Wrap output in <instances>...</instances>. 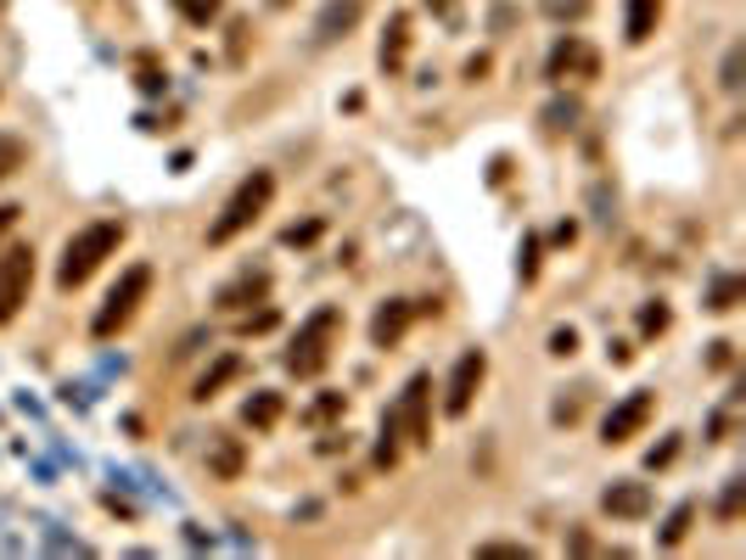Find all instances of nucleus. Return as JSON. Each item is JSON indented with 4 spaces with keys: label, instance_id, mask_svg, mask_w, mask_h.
Returning <instances> with one entry per match:
<instances>
[{
    "label": "nucleus",
    "instance_id": "obj_34",
    "mask_svg": "<svg viewBox=\"0 0 746 560\" xmlns=\"http://www.w3.org/2000/svg\"><path fill=\"white\" fill-rule=\"evenodd\" d=\"M136 79H141V90H146V95H164V84H169V79H164V74H157V68H141Z\"/></svg>",
    "mask_w": 746,
    "mask_h": 560
},
{
    "label": "nucleus",
    "instance_id": "obj_6",
    "mask_svg": "<svg viewBox=\"0 0 746 560\" xmlns=\"http://www.w3.org/2000/svg\"><path fill=\"white\" fill-rule=\"evenodd\" d=\"M652 415H657V392L652 387H640V392H629L623 404H612V415L601 420V443H634L645 426H652Z\"/></svg>",
    "mask_w": 746,
    "mask_h": 560
},
{
    "label": "nucleus",
    "instance_id": "obj_7",
    "mask_svg": "<svg viewBox=\"0 0 746 560\" xmlns=\"http://www.w3.org/2000/svg\"><path fill=\"white\" fill-rule=\"evenodd\" d=\"M483 376H489V353L483 348H466L461 359H455V370H449V387H443V415H466L472 409V399H477V387H483Z\"/></svg>",
    "mask_w": 746,
    "mask_h": 560
},
{
    "label": "nucleus",
    "instance_id": "obj_26",
    "mask_svg": "<svg viewBox=\"0 0 746 560\" xmlns=\"http://www.w3.org/2000/svg\"><path fill=\"white\" fill-rule=\"evenodd\" d=\"M741 493H746V482H741V477H730V482H724V499H719V516H724V521H735V516H741Z\"/></svg>",
    "mask_w": 746,
    "mask_h": 560
},
{
    "label": "nucleus",
    "instance_id": "obj_5",
    "mask_svg": "<svg viewBox=\"0 0 746 560\" xmlns=\"http://www.w3.org/2000/svg\"><path fill=\"white\" fill-rule=\"evenodd\" d=\"M28 291H35V247H7L0 252V325H12L17 309L28 303Z\"/></svg>",
    "mask_w": 746,
    "mask_h": 560
},
{
    "label": "nucleus",
    "instance_id": "obj_38",
    "mask_svg": "<svg viewBox=\"0 0 746 560\" xmlns=\"http://www.w3.org/2000/svg\"><path fill=\"white\" fill-rule=\"evenodd\" d=\"M707 359H712V370H724V365H730V342H712Z\"/></svg>",
    "mask_w": 746,
    "mask_h": 560
},
{
    "label": "nucleus",
    "instance_id": "obj_16",
    "mask_svg": "<svg viewBox=\"0 0 746 560\" xmlns=\"http://www.w3.org/2000/svg\"><path fill=\"white\" fill-rule=\"evenodd\" d=\"M265 298H270V275H265V270H258V275L247 270L242 281H231V286L219 291V309H224V314H236V309H247V303H265Z\"/></svg>",
    "mask_w": 746,
    "mask_h": 560
},
{
    "label": "nucleus",
    "instance_id": "obj_12",
    "mask_svg": "<svg viewBox=\"0 0 746 560\" xmlns=\"http://www.w3.org/2000/svg\"><path fill=\"white\" fill-rule=\"evenodd\" d=\"M410 320H415V303L410 298H387L371 320V342L376 348H399V337L410 331Z\"/></svg>",
    "mask_w": 746,
    "mask_h": 560
},
{
    "label": "nucleus",
    "instance_id": "obj_13",
    "mask_svg": "<svg viewBox=\"0 0 746 560\" xmlns=\"http://www.w3.org/2000/svg\"><path fill=\"white\" fill-rule=\"evenodd\" d=\"M247 376V359L242 353H219L214 365L197 376V387H191V399L197 404H208V399H219V387H231V381H242Z\"/></svg>",
    "mask_w": 746,
    "mask_h": 560
},
{
    "label": "nucleus",
    "instance_id": "obj_19",
    "mask_svg": "<svg viewBox=\"0 0 746 560\" xmlns=\"http://www.w3.org/2000/svg\"><path fill=\"white\" fill-rule=\"evenodd\" d=\"M691 521H696V505H691V499L673 505L668 521L657 526V544H663V549H679V544H685V533H691Z\"/></svg>",
    "mask_w": 746,
    "mask_h": 560
},
{
    "label": "nucleus",
    "instance_id": "obj_39",
    "mask_svg": "<svg viewBox=\"0 0 746 560\" xmlns=\"http://www.w3.org/2000/svg\"><path fill=\"white\" fill-rule=\"evenodd\" d=\"M17 213H23V208H17V203H7V208H0V236H7V230H12V224H17Z\"/></svg>",
    "mask_w": 746,
    "mask_h": 560
},
{
    "label": "nucleus",
    "instance_id": "obj_4",
    "mask_svg": "<svg viewBox=\"0 0 746 560\" xmlns=\"http://www.w3.org/2000/svg\"><path fill=\"white\" fill-rule=\"evenodd\" d=\"M146 291H152V263H129V270L118 275V286L107 291V303L95 309L90 331H95V337H118L124 325L136 320V309L146 303Z\"/></svg>",
    "mask_w": 746,
    "mask_h": 560
},
{
    "label": "nucleus",
    "instance_id": "obj_35",
    "mask_svg": "<svg viewBox=\"0 0 746 560\" xmlns=\"http://www.w3.org/2000/svg\"><path fill=\"white\" fill-rule=\"evenodd\" d=\"M533 258H539V242L528 236V242H523V281H533V270H539V263H533Z\"/></svg>",
    "mask_w": 746,
    "mask_h": 560
},
{
    "label": "nucleus",
    "instance_id": "obj_21",
    "mask_svg": "<svg viewBox=\"0 0 746 560\" xmlns=\"http://www.w3.org/2000/svg\"><path fill=\"white\" fill-rule=\"evenodd\" d=\"M175 12L185 17V23H197V28H208L219 12H224V0H175Z\"/></svg>",
    "mask_w": 746,
    "mask_h": 560
},
{
    "label": "nucleus",
    "instance_id": "obj_15",
    "mask_svg": "<svg viewBox=\"0 0 746 560\" xmlns=\"http://www.w3.org/2000/svg\"><path fill=\"white\" fill-rule=\"evenodd\" d=\"M404 51H410V12H394V17H387V35H382V51H376L382 74H399L404 68Z\"/></svg>",
    "mask_w": 746,
    "mask_h": 560
},
{
    "label": "nucleus",
    "instance_id": "obj_37",
    "mask_svg": "<svg viewBox=\"0 0 746 560\" xmlns=\"http://www.w3.org/2000/svg\"><path fill=\"white\" fill-rule=\"evenodd\" d=\"M606 359H612V365H629L634 348H629V342H612V348H606Z\"/></svg>",
    "mask_w": 746,
    "mask_h": 560
},
{
    "label": "nucleus",
    "instance_id": "obj_31",
    "mask_svg": "<svg viewBox=\"0 0 746 560\" xmlns=\"http://www.w3.org/2000/svg\"><path fill=\"white\" fill-rule=\"evenodd\" d=\"M332 415H343V392H326V399L309 409V420H332Z\"/></svg>",
    "mask_w": 746,
    "mask_h": 560
},
{
    "label": "nucleus",
    "instance_id": "obj_20",
    "mask_svg": "<svg viewBox=\"0 0 746 560\" xmlns=\"http://www.w3.org/2000/svg\"><path fill=\"white\" fill-rule=\"evenodd\" d=\"M741 291H746V281H741V275H724L719 286H712V298H707V309H712V314H730V309L741 303Z\"/></svg>",
    "mask_w": 746,
    "mask_h": 560
},
{
    "label": "nucleus",
    "instance_id": "obj_23",
    "mask_svg": "<svg viewBox=\"0 0 746 560\" xmlns=\"http://www.w3.org/2000/svg\"><path fill=\"white\" fill-rule=\"evenodd\" d=\"M668 320H673L668 303H645V309H640V331H645V337H663V331H668Z\"/></svg>",
    "mask_w": 746,
    "mask_h": 560
},
{
    "label": "nucleus",
    "instance_id": "obj_33",
    "mask_svg": "<svg viewBox=\"0 0 746 560\" xmlns=\"http://www.w3.org/2000/svg\"><path fill=\"white\" fill-rule=\"evenodd\" d=\"M673 454H679V438H668V443H657L652 454H645V466H652V471H657V466H668V459H673Z\"/></svg>",
    "mask_w": 746,
    "mask_h": 560
},
{
    "label": "nucleus",
    "instance_id": "obj_30",
    "mask_svg": "<svg viewBox=\"0 0 746 560\" xmlns=\"http://www.w3.org/2000/svg\"><path fill=\"white\" fill-rule=\"evenodd\" d=\"M314 236H320V219H309V224H292V230H286V247H309Z\"/></svg>",
    "mask_w": 746,
    "mask_h": 560
},
{
    "label": "nucleus",
    "instance_id": "obj_27",
    "mask_svg": "<svg viewBox=\"0 0 746 560\" xmlns=\"http://www.w3.org/2000/svg\"><path fill=\"white\" fill-rule=\"evenodd\" d=\"M550 353H556V359L578 353V331H573V325H556V331H550Z\"/></svg>",
    "mask_w": 746,
    "mask_h": 560
},
{
    "label": "nucleus",
    "instance_id": "obj_41",
    "mask_svg": "<svg viewBox=\"0 0 746 560\" xmlns=\"http://www.w3.org/2000/svg\"><path fill=\"white\" fill-rule=\"evenodd\" d=\"M270 6H292V0H270Z\"/></svg>",
    "mask_w": 746,
    "mask_h": 560
},
{
    "label": "nucleus",
    "instance_id": "obj_22",
    "mask_svg": "<svg viewBox=\"0 0 746 560\" xmlns=\"http://www.w3.org/2000/svg\"><path fill=\"white\" fill-rule=\"evenodd\" d=\"M23 162H28V146L17 135H0V180H12Z\"/></svg>",
    "mask_w": 746,
    "mask_h": 560
},
{
    "label": "nucleus",
    "instance_id": "obj_28",
    "mask_svg": "<svg viewBox=\"0 0 746 560\" xmlns=\"http://www.w3.org/2000/svg\"><path fill=\"white\" fill-rule=\"evenodd\" d=\"M583 12H590V0H544V17H583Z\"/></svg>",
    "mask_w": 746,
    "mask_h": 560
},
{
    "label": "nucleus",
    "instance_id": "obj_24",
    "mask_svg": "<svg viewBox=\"0 0 746 560\" xmlns=\"http://www.w3.org/2000/svg\"><path fill=\"white\" fill-rule=\"evenodd\" d=\"M573 118H578V102H550L544 107V129H556V135H562V129H573Z\"/></svg>",
    "mask_w": 746,
    "mask_h": 560
},
{
    "label": "nucleus",
    "instance_id": "obj_1",
    "mask_svg": "<svg viewBox=\"0 0 746 560\" xmlns=\"http://www.w3.org/2000/svg\"><path fill=\"white\" fill-rule=\"evenodd\" d=\"M118 242H124V219H95V224H85L79 236H68V247H62V263H56V286L62 291H74V286H85L102 263L118 252Z\"/></svg>",
    "mask_w": 746,
    "mask_h": 560
},
{
    "label": "nucleus",
    "instance_id": "obj_32",
    "mask_svg": "<svg viewBox=\"0 0 746 560\" xmlns=\"http://www.w3.org/2000/svg\"><path fill=\"white\" fill-rule=\"evenodd\" d=\"M275 325V309H258V314H247L242 320V337H253V331H270Z\"/></svg>",
    "mask_w": 746,
    "mask_h": 560
},
{
    "label": "nucleus",
    "instance_id": "obj_3",
    "mask_svg": "<svg viewBox=\"0 0 746 560\" xmlns=\"http://www.w3.org/2000/svg\"><path fill=\"white\" fill-rule=\"evenodd\" d=\"M270 196H275V174H270V169H253V174L231 191V203L219 208V219L208 224V242H214V247L236 242L247 224H258V213L270 208Z\"/></svg>",
    "mask_w": 746,
    "mask_h": 560
},
{
    "label": "nucleus",
    "instance_id": "obj_2",
    "mask_svg": "<svg viewBox=\"0 0 746 560\" xmlns=\"http://www.w3.org/2000/svg\"><path fill=\"white\" fill-rule=\"evenodd\" d=\"M337 337H343V309H337V303L314 309V314L298 325V337H292V348H286V370L298 376V381L320 376V370L332 365V348H337Z\"/></svg>",
    "mask_w": 746,
    "mask_h": 560
},
{
    "label": "nucleus",
    "instance_id": "obj_36",
    "mask_svg": "<svg viewBox=\"0 0 746 560\" xmlns=\"http://www.w3.org/2000/svg\"><path fill=\"white\" fill-rule=\"evenodd\" d=\"M483 74H489V56H483V51H477V56H472V62H466V79H472V84H477V79H483Z\"/></svg>",
    "mask_w": 746,
    "mask_h": 560
},
{
    "label": "nucleus",
    "instance_id": "obj_17",
    "mask_svg": "<svg viewBox=\"0 0 746 560\" xmlns=\"http://www.w3.org/2000/svg\"><path fill=\"white\" fill-rule=\"evenodd\" d=\"M281 409H286V404H281V392H270V387H258L253 399L242 404V420L253 426V432H270V426L281 420Z\"/></svg>",
    "mask_w": 746,
    "mask_h": 560
},
{
    "label": "nucleus",
    "instance_id": "obj_10",
    "mask_svg": "<svg viewBox=\"0 0 746 560\" xmlns=\"http://www.w3.org/2000/svg\"><path fill=\"white\" fill-rule=\"evenodd\" d=\"M360 17H365V0H332V6L320 12V23H314V45H337V40H348L353 28H360Z\"/></svg>",
    "mask_w": 746,
    "mask_h": 560
},
{
    "label": "nucleus",
    "instance_id": "obj_40",
    "mask_svg": "<svg viewBox=\"0 0 746 560\" xmlns=\"http://www.w3.org/2000/svg\"><path fill=\"white\" fill-rule=\"evenodd\" d=\"M427 6H433V12H449V6H455V0H427Z\"/></svg>",
    "mask_w": 746,
    "mask_h": 560
},
{
    "label": "nucleus",
    "instance_id": "obj_9",
    "mask_svg": "<svg viewBox=\"0 0 746 560\" xmlns=\"http://www.w3.org/2000/svg\"><path fill=\"white\" fill-rule=\"evenodd\" d=\"M595 74H601V56L578 35H562L556 51H550V79H595Z\"/></svg>",
    "mask_w": 746,
    "mask_h": 560
},
{
    "label": "nucleus",
    "instance_id": "obj_14",
    "mask_svg": "<svg viewBox=\"0 0 746 560\" xmlns=\"http://www.w3.org/2000/svg\"><path fill=\"white\" fill-rule=\"evenodd\" d=\"M663 23V0H623V40L629 45H645Z\"/></svg>",
    "mask_w": 746,
    "mask_h": 560
},
{
    "label": "nucleus",
    "instance_id": "obj_11",
    "mask_svg": "<svg viewBox=\"0 0 746 560\" xmlns=\"http://www.w3.org/2000/svg\"><path fill=\"white\" fill-rule=\"evenodd\" d=\"M601 505H606V516H618V521H645L652 516V487L645 482H612L601 493Z\"/></svg>",
    "mask_w": 746,
    "mask_h": 560
},
{
    "label": "nucleus",
    "instance_id": "obj_25",
    "mask_svg": "<svg viewBox=\"0 0 746 560\" xmlns=\"http://www.w3.org/2000/svg\"><path fill=\"white\" fill-rule=\"evenodd\" d=\"M741 68H746V45H730V56H724V74H719V84H724V90H741Z\"/></svg>",
    "mask_w": 746,
    "mask_h": 560
},
{
    "label": "nucleus",
    "instance_id": "obj_18",
    "mask_svg": "<svg viewBox=\"0 0 746 560\" xmlns=\"http://www.w3.org/2000/svg\"><path fill=\"white\" fill-rule=\"evenodd\" d=\"M208 466H214V471H219L224 482H231V477H242V443L219 432V438L208 443Z\"/></svg>",
    "mask_w": 746,
    "mask_h": 560
},
{
    "label": "nucleus",
    "instance_id": "obj_29",
    "mask_svg": "<svg viewBox=\"0 0 746 560\" xmlns=\"http://www.w3.org/2000/svg\"><path fill=\"white\" fill-rule=\"evenodd\" d=\"M477 555H494V560H528L533 549H528V544H483Z\"/></svg>",
    "mask_w": 746,
    "mask_h": 560
},
{
    "label": "nucleus",
    "instance_id": "obj_8",
    "mask_svg": "<svg viewBox=\"0 0 746 560\" xmlns=\"http://www.w3.org/2000/svg\"><path fill=\"white\" fill-rule=\"evenodd\" d=\"M427 404H433V376H410V387L399 392V409H394V420L404 426V438H410L415 448H427V443H433V420H427Z\"/></svg>",
    "mask_w": 746,
    "mask_h": 560
}]
</instances>
